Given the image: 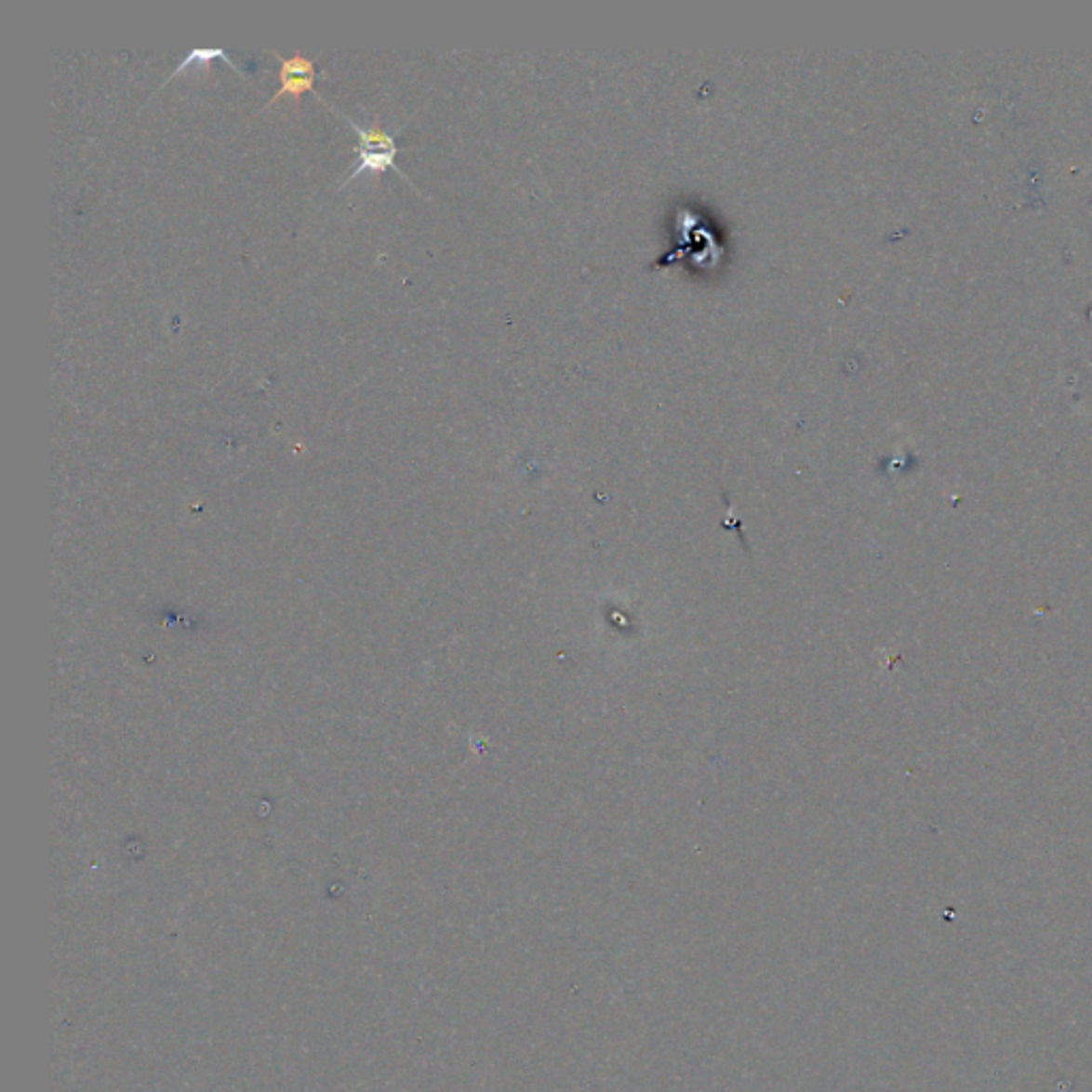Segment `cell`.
Masks as SVG:
<instances>
[{
	"mask_svg": "<svg viewBox=\"0 0 1092 1092\" xmlns=\"http://www.w3.org/2000/svg\"><path fill=\"white\" fill-rule=\"evenodd\" d=\"M335 113L341 115L351 127L356 130V135H359V145H356L354 152H393V154H397L399 148L395 143V133H389V130H384L380 124H371V127L363 128L356 124L353 118H348L338 109H333Z\"/></svg>",
	"mask_w": 1092,
	"mask_h": 1092,
	"instance_id": "3957f363",
	"label": "cell"
},
{
	"mask_svg": "<svg viewBox=\"0 0 1092 1092\" xmlns=\"http://www.w3.org/2000/svg\"><path fill=\"white\" fill-rule=\"evenodd\" d=\"M395 156L397 154H393V152H356V160L351 166V173H348V178L341 181V186H346L348 181L354 180V178L366 176V173H369V176H374L378 180L384 171H389V169L397 171L399 176L406 178L404 171L399 169L397 163H395Z\"/></svg>",
	"mask_w": 1092,
	"mask_h": 1092,
	"instance_id": "7a4b0ae2",
	"label": "cell"
},
{
	"mask_svg": "<svg viewBox=\"0 0 1092 1092\" xmlns=\"http://www.w3.org/2000/svg\"><path fill=\"white\" fill-rule=\"evenodd\" d=\"M216 58H222V60L227 62L233 71H237L239 75H246L244 64H237L235 60H233L227 49H222V47H194V49H191V52H188V56L184 58V60H181L178 64V69L171 71V77L184 75V73H188L193 67H207V64L212 62V60H216ZM169 79H165L163 86L166 82H169Z\"/></svg>",
	"mask_w": 1092,
	"mask_h": 1092,
	"instance_id": "277c9868",
	"label": "cell"
},
{
	"mask_svg": "<svg viewBox=\"0 0 1092 1092\" xmlns=\"http://www.w3.org/2000/svg\"><path fill=\"white\" fill-rule=\"evenodd\" d=\"M269 54L280 60V75H278L280 88L272 99H269L267 107L273 105L275 100L282 97V94H290V97L295 99V103H300V97L303 92L314 90V79H316L314 58H308L300 52L293 54V56H282V54L275 52V49H269Z\"/></svg>",
	"mask_w": 1092,
	"mask_h": 1092,
	"instance_id": "6da1fadb",
	"label": "cell"
}]
</instances>
